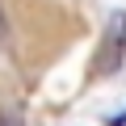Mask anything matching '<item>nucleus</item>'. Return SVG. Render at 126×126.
Listing matches in <instances>:
<instances>
[{"label":"nucleus","instance_id":"1","mask_svg":"<svg viewBox=\"0 0 126 126\" xmlns=\"http://www.w3.org/2000/svg\"><path fill=\"white\" fill-rule=\"evenodd\" d=\"M122 50H126V13H113L109 17V34H105V50L97 55V67L101 72L122 67Z\"/></svg>","mask_w":126,"mask_h":126}]
</instances>
